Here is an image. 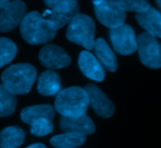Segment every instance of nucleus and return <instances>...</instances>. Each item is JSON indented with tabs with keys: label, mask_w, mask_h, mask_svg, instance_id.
<instances>
[{
	"label": "nucleus",
	"mask_w": 161,
	"mask_h": 148,
	"mask_svg": "<svg viewBox=\"0 0 161 148\" xmlns=\"http://www.w3.org/2000/svg\"><path fill=\"white\" fill-rule=\"evenodd\" d=\"M55 116V109L50 105H38L28 106L21 111V119L24 122L31 124L39 119H47L52 121Z\"/></svg>",
	"instance_id": "16"
},
{
	"label": "nucleus",
	"mask_w": 161,
	"mask_h": 148,
	"mask_svg": "<svg viewBox=\"0 0 161 148\" xmlns=\"http://www.w3.org/2000/svg\"><path fill=\"white\" fill-rule=\"evenodd\" d=\"M57 31L37 12L27 14L21 24L20 33L25 41L31 45L45 44L56 36Z\"/></svg>",
	"instance_id": "2"
},
{
	"label": "nucleus",
	"mask_w": 161,
	"mask_h": 148,
	"mask_svg": "<svg viewBox=\"0 0 161 148\" xmlns=\"http://www.w3.org/2000/svg\"><path fill=\"white\" fill-rule=\"evenodd\" d=\"M89 105L86 91L80 87L61 90L55 100V109L63 117H77L86 114Z\"/></svg>",
	"instance_id": "3"
},
{
	"label": "nucleus",
	"mask_w": 161,
	"mask_h": 148,
	"mask_svg": "<svg viewBox=\"0 0 161 148\" xmlns=\"http://www.w3.org/2000/svg\"><path fill=\"white\" fill-rule=\"evenodd\" d=\"M48 10L59 13H68L77 8L78 0H44Z\"/></svg>",
	"instance_id": "23"
},
{
	"label": "nucleus",
	"mask_w": 161,
	"mask_h": 148,
	"mask_svg": "<svg viewBox=\"0 0 161 148\" xmlns=\"http://www.w3.org/2000/svg\"><path fill=\"white\" fill-rule=\"evenodd\" d=\"M136 21L147 33L161 38V13L154 8H150L144 13L136 14Z\"/></svg>",
	"instance_id": "13"
},
{
	"label": "nucleus",
	"mask_w": 161,
	"mask_h": 148,
	"mask_svg": "<svg viewBox=\"0 0 161 148\" xmlns=\"http://www.w3.org/2000/svg\"><path fill=\"white\" fill-rule=\"evenodd\" d=\"M41 64L50 69H59L71 64L70 56L60 47L55 45H47L39 52Z\"/></svg>",
	"instance_id": "9"
},
{
	"label": "nucleus",
	"mask_w": 161,
	"mask_h": 148,
	"mask_svg": "<svg viewBox=\"0 0 161 148\" xmlns=\"http://www.w3.org/2000/svg\"><path fill=\"white\" fill-rule=\"evenodd\" d=\"M79 66L85 75L94 81L102 82L105 77V72L100 61L89 51L84 50L79 55Z\"/></svg>",
	"instance_id": "11"
},
{
	"label": "nucleus",
	"mask_w": 161,
	"mask_h": 148,
	"mask_svg": "<svg viewBox=\"0 0 161 148\" xmlns=\"http://www.w3.org/2000/svg\"><path fill=\"white\" fill-rule=\"evenodd\" d=\"M37 77L36 68L31 64H16L6 68L2 75V85L14 95L30 92Z\"/></svg>",
	"instance_id": "1"
},
{
	"label": "nucleus",
	"mask_w": 161,
	"mask_h": 148,
	"mask_svg": "<svg viewBox=\"0 0 161 148\" xmlns=\"http://www.w3.org/2000/svg\"><path fill=\"white\" fill-rule=\"evenodd\" d=\"M109 37L115 50L122 55H130L137 48L135 31L129 25L123 24L120 27L111 29Z\"/></svg>",
	"instance_id": "7"
},
{
	"label": "nucleus",
	"mask_w": 161,
	"mask_h": 148,
	"mask_svg": "<svg viewBox=\"0 0 161 148\" xmlns=\"http://www.w3.org/2000/svg\"><path fill=\"white\" fill-rule=\"evenodd\" d=\"M11 2V0H0V9L5 7L7 4H9Z\"/></svg>",
	"instance_id": "26"
},
{
	"label": "nucleus",
	"mask_w": 161,
	"mask_h": 148,
	"mask_svg": "<svg viewBox=\"0 0 161 148\" xmlns=\"http://www.w3.org/2000/svg\"><path fill=\"white\" fill-rule=\"evenodd\" d=\"M86 136L78 133L64 132L56 135L50 139V143L55 148H77L86 142Z\"/></svg>",
	"instance_id": "18"
},
{
	"label": "nucleus",
	"mask_w": 161,
	"mask_h": 148,
	"mask_svg": "<svg viewBox=\"0 0 161 148\" xmlns=\"http://www.w3.org/2000/svg\"><path fill=\"white\" fill-rule=\"evenodd\" d=\"M87 93L89 105L97 115L103 118H110L115 112V105L109 98L95 85H87L85 88Z\"/></svg>",
	"instance_id": "10"
},
{
	"label": "nucleus",
	"mask_w": 161,
	"mask_h": 148,
	"mask_svg": "<svg viewBox=\"0 0 161 148\" xmlns=\"http://www.w3.org/2000/svg\"><path fill=\"white\" fill-rule=\"evenodd\" d=\"M27 13V6L22 0H14L0 9V31L8 32L21 24Z\"/></svg>",
	"instance_id": "8"
},
{
	"label": "nucleus",
	"mask_w": 161,
	"mask_h": 148,
	"mask_svg": "<svg viewBox=\"0 0 161 148\" xmlns=\"http://www.w3.org/2000/svg\"><path fill=\"white\" fill-rule=\"evenodd\" d=\"M66 38L87 50L94 48L95 23L91 17L83 14H77L68 23Z\"/></svg>",
	"instance_id": "4"
},
{
	"label": "nucleus",
	"mask_w": 161,
	"mask_h": 148,
	"mask_svg": "<svg viewBox=\"0 0 161 148\" xmlns=\"http://www.w3.org/2000/svg\"><path fill=\"white\" fill-rule=\"evenodd\" d=\"M94 11L98 20L109 29L125 24L126 14L117 4L116 0H94Z\"/></svg>",
	"instance_id": "5"
},
{
	"label": "nucleus",
	"mask_w": 161,
	"mask_h": 148,
	"mask_svg": "<svg viewBox=\"0 0 161 148\" xmlns=\"http://www.w3.org/2000/svg\"><path fill=\"white\" fill-rule=\"evenodd\" d=\"M155 2H156V4H157L158 8L161 10V0H155Z\"/></svg>",
	"instance_id": "27"
},
{
	"label": "nucleus",
	"mask_w": 161,
	"mask_h": 148,
	"mask_svg": "<svg viewBox=\"0 0 161 148\" xmlns=\"http://www.w3.org/2000/svg\"><path fill=\"white\" fill-rule=\"evenodd\" d=\"M25 131L18 126H9L0 132V147L18 148L25 141Z\"/></svg>",
	"instance_id": "17"
},
{
	"label": "nucleus",
	"mask_w": 161,
	"mask_h": 148,
	"mask_svg": "<svg viewBox=\"0 0 161 148\" xmlns=\"http://www.w3.org/2000/svg\"><path fill=\"white\" fill-rule=\"evenodd\" d=\"M93 48L99 61L104 65V67L111 72H115L118 68V60L106 41L103 38L95 40Z\"/></svg>",
	"instance_id": "15"
},
{
	"label": "nucleus",
	"mask_w": 161,
	"mask_h": 148,
	"mask_svg": "<svg viewBox=\"0 0 161 148\" xmlns=\"http://www.w3.org/2000/svg\"><path fill=\"white\" fill-rule=\"evenodd\" d=\"M118 6L123 12L144 13L151 8L148 0H116Z\"/></svg>",
	"instance_id": "22"
},
{
	"label": "nucleus",
	"mask_w": 161,
	"mask_h": 148,
	"mask_svg": "<svg viewBox=\"0 0 161 148\" xmlns=\"http://www.w3.org/2000/svg\"><path fill=\"white\" fill-rule=\"evenodd\" d=\"M53 131V124L50 120L39 119L31 124V132L34 136L43 137L50 134Z\"/></svg>",
	"instance_id": "24"
},
{
	"label": "nucleus",
	"mask_w": 161,
	"mask_h": 148,
	"mask_svg": "<svg viewBox=\"0 0 161 148\" xmlns=\"http://www.w3.org/2000/svg\"><path fill=\"white\" fill-rule=\"evenodd\" d=\"M60 126L64 132L90 135L95 132V124L86 114L77 117H62Z\"/></svg>",
	"instance_id": "12"
},
{
	"label": "nucleus",
	"mask_w": 161,
	"mask_h": 148,
	"mask_svg": "<svg viewBox=\"0 0 161 148\" xmlns=\"http://www.w3.org/2000/svg\"><path fill=\"white\" fill-rule=\"evenodd\" d=\"M17 54L16 45L10 39L0 38V68L11 63Z\"/></svg>",
	"instance_id": "21"
},
{
	"label": "nucleus",
	"mask_w": 161,
	"mask_h": 148,
	"mask_svg": "<svg viewBox=\"0 0 161 148\" xmlns=\"http://www.w3.org/2000/svg\"><path fill=\"white\" fill-rule=\"evenodd\" d=\"M27 148H47V147L42 143H34V144H31V146L27 147Z\"/></svg>",
	"instance_id": "25"
},
{
	"label": "nucleus",
	"mask_w": 161,
	"mask_h": 148,
	"mask_svg": "<svg viewBox=\"0 0 161 148\" xmlns=\"http://www.w3.org/2000/svg\"><path fill=\"white\" fill-rule=\"evenodd\" d=\"M140 61L150 68L161 67V43L153 36L143 32L136 38Z\"/></svg>",
	"instance_id": "6"
},
{
	"label": "nucleus",
	"mask_w": 161,
	"mask_h": 148,
	"mask_svg": "<svg viewBox=\"0 0 161 148\" xmlns=\"http://www.w3.org/2000/svg\"><path fill=\"white\" fill-rule=\"evenodd\" d=\"M77 14H79V8L68 13H59L47 10L44 13L42 16L45 17L56 31H58L59 29L68 24Z\"/></svg>",
	"instance_id": "19"
},
{
	"label": "nucleus",
	"mask_w": 161,
	"mask_h": 148,
	"mask_svg": "<svg viewBox=\"0 0 161 148\" xmlns=\"http://www.w3.org/2000/svg\"><path fill=\"white\" fill-rule=\"evenodd\" d=\"M16 105L15 95L6 89L3 85H0V117L11 116L14 112Z\"/></svg>",
	"instance_id": "20"
},
{
	"label": "nucleus",
	"mask_w": 161,
	"mask_h": 148,
	"mask_svg": "<svg viewBox=\"0 0 161 148\" xmlns=\"http://www.w3.org/2000/svg\"><path fill=\"white\" fill-rule=\"evenodd\" d=\"M62 82L59 74L52 69L44 71L37 84V90L44 96H53L61 91Z\"/></svg>",
	"instance_id": "14"
}]
</instances>
